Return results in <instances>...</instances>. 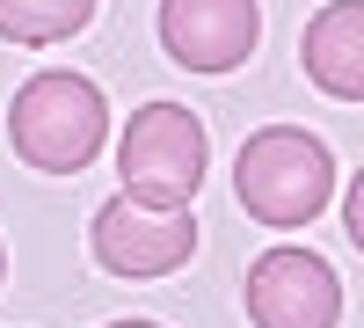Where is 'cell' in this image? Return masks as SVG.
<instances>
[{
    "instance_id": "cell-8",
    "label": "cell",
    "mask_w": 364,
    "mask_h": 328,
    "mask_svg": "<svg viewBox=\"0 0 364 328\" xmlns=\"http://www.w3.org/2000/svg\"><path fill=\"white\" fill-rule=\"evenodd\" d=\"M95 0H0V37L8 44H58L80 37Z\"/></svg>"
},
{
    "instance_id": "cell-2",
    "label": "cell",
    "mask_w": 364,
    "mask_h": 328,
    "mask_svg": "<svg viewBox=\"0 0 364 328\" xmlns=\"http://www.w3.org/2000/svg\"><path fill=\"white\" fill-rule=\"evenodd\" d=\"M102 132H109V102L87 73L51 66V73H29L15 88V110H8L15 161L44 168V175H80L102 154Z\"/></svg>"
},
{
    "instance_id": "cell-9",
    "label": "cell",
    "mask_w": 364,
    "mask_h": 328,
    "mask_svg": "<svg viewBox=\"0 0 364 328\" xmlns=\"http://www.w3.org/2000/svg\"><path fill=\"white\" fill-rule=\"evenodd\" d=\"M350 241L364 248V175H357V183H350Z\"/></svg>"
},
{
    "instance_id": "cell-6",
    "label": "cell",
    "mask_w": 364,
    "mask_h": 328,
    "mask_svg": "<svg viewBox=\"0 0 364 328\" xmlns=\"http://www.w3.org/2000/svg\"><path fill=\"white\" fill-rule=\"evenodd\" d=\"M262 8L255 0H161V51L190 73H233L255 58Z\"/></svg>"
},
{
    "instance_id": "cell-1",
    "label": "cell",
    "mask_w": 364,
    "mask_h": 328,
    "mask_svg": "<svg viewBox=\"0 0 364 328\" xmlns=\"http://www.w3.org/2000/svg\"><path fill=\"white\" fill-rule=\"evenodd\" d=\"M336 190V154L306 125H262L233 154V197L262 226H314Z\"/></svg>"
},
{
    "instance_id": "cell-7",
    "label": "cell",
    "mask_w": 364,
    "mask_h": 328,
    "mask_svg": "<svg viewBox=\"0 0 364 328\" xmlns=\"http://www.w3.org/2000/svg\"><path fill=\"white\" fill-rule=\"evenodd\" d=\"M299 66L336 102L364 95V0H328L306 22V37H299Z\"/></svg>"
},
{
    "instance_id": "cell-10",
    "label": "cell",
    "mask_w": 364,
    "mask_h": 328,
    "mask_svg": "<svg viewBox=\"0 0 364 328\" xmlns=\"http://www.w3.org/2000/svg\"><path fill=\"white\" fill-rule=\"evenodd\" d=\"M102 328H161V321H102Z\"/></svg>"
},
{
    "instance_id": "cell-5",
    "label": "cell",
    "mask_w": 364,
    "mask_h": 328,
    "mask_svg": "<svg viewBox=\"0 0 364 328\" xmlns=\"http://www.w3.org/2000/svg\"><path fill=\"white\" fill-rule=\"evenodd\" d=\"M248 321L255 328H336L343 277L314 248H269L248 263Z\"/></svg>"
},
{
    "instance_id": "cell-11",
    "label": "cell",
    "mask_w": 364,
    "mask_h": 328,
    "mask_svg": "<svg viewBox=\"0 0 364 328\" xmlns=\"http://www.w3.org/2000/svg\"><path fill=\"white\" fill-rule=\"evenodd\" d=\"M0 277H8V255H0Z\"/></svg>"
},
{
    "instance_id": "cell-4",
    "label": "cell",
    "mask_w": 364,
    "mask_h": 328,
    "mask_svg": "<svg viewBox=\"0 0 364 328\" xmlns=\"http://www.w3.org/2000/svg\"><path fill=\"white\" fill-rule=\"evenodd\" d=\"M87 248L109 277H168L197 255V212L190 204H146L132 190H117L109 204H95Z\"/></svg>"
},
{
    "instance_id": "cell-3",
    "label": "cell",
    "mask_w": 364,
    "mask_h": 328,
    "mask_svg": "<svg viewBox=\"0 0 364 328\" xmlns=\"http://www.w3.org/2000/svg\"><path fill=\"white\" fill-rule=\"evenodd\" d=\"M117 175L146 204H190L204 183V125L182 102H139L117 139Z\"/></svg>"
}]
</instances>
